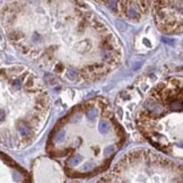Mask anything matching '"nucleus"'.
<instances>
[{"mask_svg": "<svg viewBox=\"0 0 183 183\" xmlns=\"http://www.w3.org/2000/svg\"><path fill=\"white\" fill-rule=\"evenodd\" d=\"M1 86V109L6 107L1 110V127L14 124L15 143H30L47 119L48 94L37 77L24 67L4 69Z\"/></svg>", "mask_w": 183, "mask_h": 183, "instance_id": "f03ea898", "label": "nucleus"}, {"mask_svg": "<svg viewBox=\"0 0 183 183\" xmlns=\"http://www.w3.org/2000/svg\"><path fill=\"white\" fill-rule=\"evenodd\" d=\"M110 112L109 105L100 104L96 100L81 104L58 122L49 140V150L56 157L69 154L67 165L69 168L83 162V153L87 148L95 156L100 154L107 162L122 145L121 130L113 134H103L100 123Z\"/></svg>", "mask_w": 183, "mask_h": 183, "instance_id": "f257e3e1", "label": "nucleus"}]
</instances>
